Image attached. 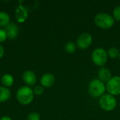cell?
Listing matches in <instances>:
<instances>
[{
  "label": "cell",
  "mask_w": 120,
  "mask_h": 120,
  "mask_svg": "<svg viewBox=\"0 0 120 120\" xmlns=\"http://www.w3.org/2000/svg\"><path fill=\"white\" fill-rule=\"evenodd\" d=\"M27 120H40V115L35 112H31L28 115Z\"/></svg>",
  "instance_id": "cell-19"
},
{
  "label": "cell",
  "mask_w": 120,
  "mask_h": 120,
  "mask_svg": "<svg viewBox=\"0 0 120 120\" xmlns=\"http://www.w3.org/2000/svg\"><path fill=\"white\" fill-rule=\"evenodd\" d=\"M99 105L101 109L106 112H110L115 110L117 106V100L114 96L109 94H104L99 99Z\"/></svg>",
  "instance_id": "cell-5"
},
{
  "label": "cell",
  "mask_w": 120,
  "mask_h": 120,
  "mask_svg": "<svg viewBox=\"0 0 120 120\" xmlns=\"http://www.w3.org/2000/svg\"><path fill=\"white\" fill-rule=\"evenodd\" d=\"M15 13V18L18 22H23L27 18L28 16L27 9L22 5H19L17 6Z\"/></svg>",
  "instance_id": "cell-9"
},
{
  "label": "cell",
  "mask_w": 120,
  "mask_h": 120,
  "mask_svg": "<svg viewBox=\"0 0 120 120\" xmlns=\"http://www.w3.org/2000/svg\"><path fill=\"white\" fill-rule=\"evenodd\" d=\"M0 120H11V118L8 116H4L0 118Z\"/></svg>",
  "instance_id": "cell-23"
},
{
  "label": "cell",
  "mask_w": 120,
  "mask_h": 120,
  "mask_svg": "<svg viewBox=\"0 0 120 120\" xmlns=\"http://www.w3.org/2000/svg\"><path fill=\"white\" fill-rule=\"evenodd\" d=\"M108 59L107 51L103 48H97L91 53L92 62L97 66H104Z\"/></svg>",
  "instance_id": "cell-4"
},
{
  "label": "cell",
  "mask_w": 120,
  "mask_h": 120,
  "mask_svg": "<svg viewBox=\"0 0 120 120\" xmlns=\"http://www.w3.org/2000/svg\"><path fill=\"white\" fill-rule=\"evenodd\" d=\"M93 42V37L91 34L88 32L82 33L79 36L77 40V45L80 49H88Z\"/></svg>",
  "instance_id": "cell-7"
},
{
  "label": "cell",
  "mask_w": 120,
  "mask_h": 120,
  "mask_svg": "<svg viewBox=\"0 0 120 120\" xmlns=\"http://www.w3.org/2000/svg\"><path fill=\"white\" fill-rule=\"evenodd\" d=\"M33 91H34V94H36L37 96H41V95H42L44 94V90L43 86H37L34 87Z\"/></svg>",
  "instance_id": "cell-20"
},
{
  "label": "cell",
  "mask_w": 120,
  "mask_h": 120,
  "mask_svg": "<svg viewBox=\"0 0 120 120\" xmlns=\"http://www.w3.org/2000/svg\"><path fill=\"white\" fill-rule=\"evenodd\" d=\"M1 79L2 84L5 86V87L11 86L14 82L13 76L11 75L10 74H6V75H3V77H1Z\"/></svg>",
  "instance_id": "cell-14"
},
{
  "label": "cell",
  "mask_w": 120,
  "mask_h": 120,
  "mask_svg": "<svg viewBox=\"0 0 120 120\" xmlns=\"http://www.w3.org/2000/svg\"><path fill=\"white\" fill-rule=\"evenodd\" d=\"M106 90L112 96L120 95V76L113 77L107 82Z\"/></svg>",
  "instance_id": "cell-6"
},
{
  "label": "cell",
  "mask_w": 120,
  "mask_h": 120,
  "mask_svg": "<svg viewBox=\"0 0 120 120\" xmlns=\"http://www.w3.org/2000/svg\"><path fill=\"white\" fill-rule=\"evenodd\" d=\"M11 98L10 90L5 86H0V103H4Z\"/></svg>",
  "instance_id": "cell-13"
},
{
  "label": "cell",
  "mask_w": 120,
  "mask_h": 120,
  "mask_svg": "<svg viewBox=\"0 0 120 120\" xmlns=\"http://www.w3.org/2000/svg\"><path fill=\"white\" fill-rule=\"evenodd\" d=\"M7 37L10 39H15L19 33V29L18 25H16L13 22H9L4 29Z\"/></svg>",
  "instance_id": "cell-8"
},
{
  "label": "cell",
  "mask_w": 120,
  "mask_h": 120,
  "mask_svg": "<svg viewBox=\"0 0 120 120\" xmlns=\"http://www.w3.org/2000/svg\"><path fill=\"white\" fill-rule=\"evenodd\" d=\"M41 85L44 87H51L55 83V77L51 73H45L40 79Z\"/></svg>",
  "instance_id": "cell-11"
},
{
  "label": "cell",
  "mask_w": 120,
  "mask_h": 120,
  "mask_svg": "<svg viewBox=\"0 0 120 120\" xmlns=\"http://www.w3.org/2000/svg\"><path fill=\"white\" fill-rule=\"evenodd\" d=\"M94 22L98 27L104 30L110 29L115 25V19L113 16L105 13H98L94 18Z\"/></svg>",
  "instance_id": "cell-3"
},
{
  "label": "cell",
  "mask_w": 120,
  "mask_h": 120,
  "mask_svg": "<svg viewBox=\"0 0 120 120\" xmlns=\"http://www.w3.org/2000/svg\"><path fill=\"white\" fill-rule=\"evenodd\" d=\"M34 91L27 86H24L18 89L16 93L17 101L22 105H28L34 99Z\"/></svg>",
  "instance_id": "cell-2"
},
{
  "label": "cell",
  "mask_w": 120,
  "mask_h": 120,
  "mask_svg": "<svg viewBox=\"0 0 120 120\" xmlns=\"http://www.w3.org/2000/svg\"><path fill=\"white\" fill-rule=\"evenodd\" d=\"M107 53H108V57H110L111 58H116L119 57V55H120V51L116 47H111V48H110L108 50Z\"/></svg>",
  "instance_id": "cell-16"
},
{
  "label": "cell",
  "mask_w": 120,
  "mask_h": 120,
  "mask_svg": "<svg viewBox=\"0 0 120 120\" xmlns=\"http://www.w3.org/2000/svg\"><path fill=\"white\" fill-rule=\"evenodd\" d=\"M106 90V86L104 82L99 79L92 80L88 86V92L89 95L93 98H101L104 95Z\"/></svg>",
  "instance_id": "cell-1"
},
{
  "label": "cell",
  "mask_w": 120,
  "mask_h": 120,
  "mask_svg": "<svg viewBox=\"0 0 120 120\" xmlns=\"http://www.w3.org/2000/svg\"><path fill=\"white\" fill-rule=\"evenodd\" d=\"M22 79L24 82L28 86H32L37 82V77L34 72L31 70L25 71L22 75Z\"/></svg>",
  "instance_id": "cell-10"
},
{
  "label": "cell",
  "mask_w": 120,
  "mask_h": 120,
  "mask_svg": "<svg viewBox=\"0 0 120 120\" xmlns=\"http://www.w3.org/2000/svg\"><path fill=\"white\" fill-rule=\"evenodd\" d=\"M7 38L8 37H7V35H6V33L5 30H2V29H0V43L5 41Z\"/></svg>",
  "instance_id": "cell-21"
},
{
  "label": "cell",
  "mask_w": 120,
  "mask_h": 120,
  "mask_svg": "<svg viewBox=\"0 0 120 120\" xmlns=\"http://www.w3.org/2000/svg\"><path fill=\"white\" fill-rule=\"evenodd\" d=\"M4 53H5L4 49V47L0 44V59H1V58H3V56H4Z\"/></svg>",
  "instance_id": "cell-22"
},
{
  "label": "cell",
  "mask_w": 120,
  "mask_h": 120,
  "mask_svg": "<svg viewBox=\"0 0 120 120\" xmlns=\"http://www.w3.org/2000/svg\"><path fill=\"white\" fill-rule=\"evenodd\" d=\"M9 22V15L4 11H0V27H6Z\"/></svg>",
  "instance_id": "cell-15"
},
{
  "label": "cell",
  "mask_w": 120,
  "mask_h": 120,
  "mask_svg": "<svg viewBox=\"0 0 120 120\" xmlns=\"http://www.w3.org/2000/svg\"><path fill=\"white\" fill-rule=\"evenodd\" d=\"M98 78L103 82H108L112 78V73L106 68H101L99 69L98 72Z\"/></svg>",
  "instance_id": "cell-12"
},
{
  "label": "cell",
  "mask_w": 120,
  "mask_h": 120,
  "mask_svg": "<svg viewBox=\"0 0 120 120\" xmlns=\"http://www.w3.org/2000/svg\"><path fill=\"white\" fill-rule=\"evenodd\" d=\"M113 18L115 20H120V6L115 7L113 10Z\"/></svg>",
  "instance_id": "cell-18"
},
{
  "label": "cell",
  "mask_w": 120,
  "mask_h": 120,
  "mask_svg": "<svg viewBox=\"0 0 120 120\" xmlns=\"http://www.w3.org/2000/svg\"><path fill=\"white\" fill-rule=\"evenodd\" d=\"M65 50L68 53H73L76 51V45L74 42L70 41L65 45Z\"/></svg>",
  "instance_id": "cell-17"
},
{
  "label": "cell",
  "mask_w": 120,
  "mask_h": 120,
  "mask_svg": "<svg viewBox=\"0 0 120 120\" xmlns=\"http://www.w3.org/2000/svg\"><path fill=\"white\" fill-rule=\"evenodd\" d=\"M119 58H120V55H119Z\"/></svg>",
  "instance_id": "cell-24"
}]
</instances>
